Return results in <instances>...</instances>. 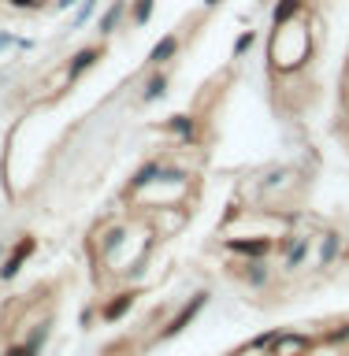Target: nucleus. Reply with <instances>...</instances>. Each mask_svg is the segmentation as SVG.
<instances>
[{"label":"nucleus","mask_w":349,"mask_h":356,"mask_svg":"<svg viewBox=\"0 0 349 356\" xmlns=\"http://www.w3.org/2000/svg\"><path fill=\"white\" fill-rule=\"evenodd\" d=\"M205 305H208V293H194V300H189V305H186V308H183V312H178V316H175V319H171V327H167V330H164V338H175V334H178V330H186V323H189V319H194V316H197V312H201V308H205Z\"/></svg>","instance_id":"f257e3e1"},{"label":"nucleus","mask_w":349,"mask_h":356,"mask_svg":"<svg viewBox=\"0 0 349 356\" xmlns=\"http://www.w3.org/2000/svg\"><path fill=\"white\" fill-rule=\"evenodd\" d=\"M33 252V238H22L15 249H11V256L4 260V267H0V278H15L19 275V267L26 264V256Z\"/></svg>","instance_id":"f03ea898"},{"label":"nucleus","mask_w":349,"mask_h":356,"mask_svg":"<svg viewBox=\"0 0 349 356\" xmlns=\"http://www.w3.org/2000/svg\"><path fill=\"white\" fill-rule=\"evenodd\" d=\"M175 52H178V38H175V33H167V38H160V41L153 44V52H149V63H167Z\"/></svg>","instance_id":"7ed1b4c3"},{"label":"nucleus","mask_w":349,"mask_h":356,"mask_svg":"<svg viewBox=\"0 0 349 356\" xmlns=\"http://www.w3.org/2000/svg\"><path fill=\"white\" fill-rule=\"evenodd\" d=\"M301 11V0H275V8H272V26H286L290 19H294Z\"/></svg>","instance_id":"20e7f679"},{"label":"nucleus","mask_w":349,"mask_h":356,"mask_svg":"<svg viewBox=\"0 0 349 356\" xmlns=\"http://www.w3.org/2000/svg\"><path fill=\"white\" fill-rule=\"evenodd\" d=\"M97 56H100V49H82V52H75L71 67H67V78H78L82 71H89V67L97 63Z\"/></svg>","instance_id":"39448f33"},{"label":"nucleus","mask_w":349,"mask_h":356,"mask_svg":"<svg viewBox=\"0 0 349 356\" xmlns=\"http://www.w3.org/2000/svg\"><path fill=\"white\" fill-rule=\"evenodd\" d=\"M305 349H309V338H301V334L283 338V334H279V345H275L272 356H294V353H305Z\"/></svg>","instance_id":"423d86ee"},{"label":"nucleus","mask_w":349,"mask_h":356,"mask_svg":"<svg viewBox=\"0 0 349 356\" xmlns=\"http://www.w3.org/2000/svg\"><path fill=\"white\" fill-rule=\"evenodd\" d=\"M119 19H123V0H116V4H111L108 11H104V15H100V33H104V38H108V33H116V26H119Z\"/></svg>","instance_id":"0eeeda50"},{"label":"nucleus","mask_w":349,"mask_h":356,"mask_svg":"<svg viewBox=\"0 0 349 356\" xmlns=\"http://www.w3.org/2000/svg\"><path fill=\"white\" fill-rule=\"evenodd\" d=\"M164 89H167V74H153L149 82H145L141 100H145V104H149V100H160V97H164Z\"/></svg>","instance_id":"6e6552de"},{"label":"nucleus","mask_w":349,"mask_h":356,"mask_svg":"<svg viewBox=\"0 0 349 356\" xmlns=\"http://www.w3.org/2000/svg\"><path fill=\"white\" fill-rule=\"evenodd\" d=\"M231 249L242 252V256H264L267 252V241L264 238H256V241H231Z\"/></svg>","instance_id":"1a4fd4ad"},{"label":"nucleus","mask_w":349,"mask_h":356,"mask_svg":"<svg viewBox=\"0 0 349 356\" xmlns=\"http://www.w3.org/2000/svg\"><path fill=\"white\" fill-rule=\"evenodd\" d=\"M134 305V293H123L119 300H111V305H104V319H119L127 316V308Z\"/></svg>","instance_id":"9d476101"},{"label":"nucleus","mask_w":349,"mask_h":356,"mask_svg":"<svg viewBox=\"0 0 349 356\" xmlns=\"http://www.w3.org/2000/svg\"><path fill=\"white\" fill-rule=\"evenodd\" d=\"M93 11H97V0H82V4L75 8V19H71V26L78 30V26H86L89 19H93Z\"/></svg>","instance_id":"9b49d317"},{"label":"nucleus","mask_w":349,"mask_h":356,"mask_svg":"<svg viewBox=\"0 0 349 356\" xmlns=\"http://www.w3.org/2000/svg\"><path fill=\"white\" fill-rule=\"evenodd\" d=\"M164 178V167L160 163H149V167H141L138 178H134V186H149V182H160Z\"/></svg>","instance_id":"f8f14e48"},{"label":"nucleus","mask_w":349,"mask_h":356,"mask_svg":"<svg viewBox=\"0 0 349 356\" xmlns=\"http://www.w3.org/2000/svg\"><path fill=\"white\" fill-rule=\"evenodd\" d=\"M305 252H309V238H297L294 249L286 252V267H297L301 260H305Z\"/></svg>","instance_id":"ddd939ff"},{"label":"nucleus","mask_w":349,"mask_h":356,"mask_svg":"<svg viewBox=\"0 0 349 356\" xmlns=\"http://www.w3.org/2000/svg\"><path fill=\"white\" fill-rule=\"evenodd\" d=\"M153 0H134V22H141V26H145V22H149L153 19Z\"/></svg>","instance_id":"4468645a"},{"label":"nucleus","mask_w":349,"mask_h":356,"mask_svg":"<svg viewBox=\"0 0 349 356\" xmlns=\"http://www.w3.org/2000/svg\"><path fill=\"white\" fill-rule=\"evenodd\" d=\"M41 338H45V330L33 334V341H30V345H15V349H11L8 356H33V353H38V345H41Z\"/></svg>","instance_id":"2eb2a0df"},{"label":"nucleus","mask_w":349,"mask_h":356,"mask_svg":"<svg viewBox=\"0 0 349 356\" xmlns=\"http://www.w3.org/2000/svg\"><path fill=\"white\" fill-rule=\"evenodd\" d=\"M334 252H339V238H334V234H327V241H323V249H320V260H323V264H331V260H334Z\"/></svg>","instance_id":"dca6fc26"},{"label":"nucleus","mask_w":349,"mask_h":356,"mask_svg":"<svg viewBox=\"0 0 349 356\" xmlns=\"http://www.w3.org/2000/svg\"><path fill=\"white\" fill-rule=\"evenodd\" d=\"M171 130L183 134V138H189V134H194V122H189L186 115H175V119H171Z\"/></svg>","instance_id":"f3484780"},{"label":"nucleus","mask_w":349,"mask_h":356,"mask_svg":"<svg viewBox=\"0 0 349 356\" xmlns=\"http://www.w3.org/2000/svg\"><path fill=\"white\" fill-rule=\"evenodd\" d=\"M249 44H253V33H242L238 44H234V56H245V52H249Z\"/></svg>","instance_id":"a211bd4d"},{"label":"nucleus","mask_w":349,"mask_h":356,"mask_svg":"<svg viewBox=\"0 0 349 356\" xmlns=\"http://www.w3.org/2000/svg\"><path fill=\"white\" fill-rule=\"evenodd\" d=\"M11 8H41V0H8Z\"/></svg>","instance_id":"6ab92c4d"},{"label":"nucleus","mask_w":349,"mask_h":356,"mask_svg":"<svg viewBox=\"0 0 349 356\" xmlns=\"http://www.w3.org/2000/svg\"><path fill=\"white\" fill-rule=\"evenodd\" d=\"M78 4H82V0H56V8H60V11H71V8H78Z\"/></svg>","instance_id":"aec40b11"},{"label":"nucleus","mask_w":349,"mask_h":356,"mask_svg":"<svg viewBox=\"0 0 349 356\" xmlns=\"http://www.w3.org/2000/svg\"><path fill=\"white\" fill-rule=\"evenodd\" d=\"M11 41H15V38H11V33H0V49H8Z\"/></svg>","instance_id":"412c9836"},{"label":"nucleus","mask_w":349,"mask_h":356,"mask_svg":"<svg viewBox=\"0 0 349 356\" xmlns=\"http://www.w3.org/2000/svg\"><path fill=\"white\" fill-rule=\"evenodd\" d=\"M205 4H208V8H216V4H219V0H205Z\"/></svg>","instance_id":"4be33fe9"}]
</instances>
